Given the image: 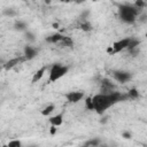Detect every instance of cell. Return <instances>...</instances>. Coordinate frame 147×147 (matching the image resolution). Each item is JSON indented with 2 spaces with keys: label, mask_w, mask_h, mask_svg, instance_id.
Wrapping results in <instances>:
<instances>
[{
  "label": "cell",
  "mask_w": 147,
  "mask_h": 147,
  "mask_svg": "<svg viewBox=\"0 0 147 147\" xmlns=\"http://www.w3.org/2000/svg\"><path fill=\"white\" fill-rule=\"evenodd\" d=\"M101 142L98 138H93V139H90L88 141L85 142V146H99Z\"/></svg>",
  "instance_id": "20"
},
{
  "label": "cell",
  "mask_w": 147,
  "mask_h": 147,
  "mask_svg": "<svg viewBox=\"0 0 147 147\" xmlns=\"http://www.w3.org/2000/svg\"><path fill=\"white\" fill-rule=\"evenodd\" d=\"M91 98H92V102H93V110L99 115H102L108 108L113 107L114 105L129 99L127 94H124L122 92H117L114 90L109 91V92L98 93Z\"/></svg>",
  "instance_id": "1"
},
{
  "label": "cell",
  "mask_w": 147,
  "mask_h": 147,
  "mask_svg": "<svg viewBox=\"0 0 147 147\" xmlns=\"http://www.w3.org/2000/svg\"><path fill=\"white\" fill-rule=\"evenodd\" d=\"M123 137H124L125 139H130V138H131V133H129V132H124V133H123Z\"/></svg>",
  "instance_id": "23"
},
{
  "label": "cell",
  "mask_w": 147,
  "mask_h": 147,
  "mask_svg": "<svg viewBox=\"0 0 147 147\" xmlns=\"http://www.w3.org/2000/svg\"><path fill=\"white\" fill-rule=\"evenodd\" d=\"M46 70H47V65H42L41 68H39V69L33 74L32 79H31V83H32V84L38 83V82L44 77V75L46 74Z\"/></svg>",
  "instance_id": "10"
},
{
  "label": "cell",
  "mask_w": 147,
  "mask_h": 147,
  "mask_svg": "<svg viewBox=\"0 0 147 147\" xmlns=\"http://www.w3.org/2000/svg\"><path fill=\"white\" fill-rule=\"evenodd\" d=\"M37 54H38V51H37L36 47L31 46L30 44H28V45L24 46V48H23V56H24L25 60L30 61V60L34 59L37 56Z\"/></svg>",
  "instance_id": "8"
},
{
  "label": "cell",
  "mask_w": 147,
  "mask_h": 147,
  "mask_svg": "<svg viewBox=\"0 0 147 147\" xmlns=\"http://www.w3.org/2000/svg\"><path fill=\"white\" fill-rule=\"evenodd\" d=\"M7 146H8V147H20V146H22V142H21V140H18V139H13V140L8 141Z\"/></svg>",
  "instance_id": "19"
},
{
  "label": "cell",
  "mask_w": 147,
  "mask_h": 147,
  "mask_svg": "<svg viewBox=\"0 0 147 147\" xmlns=\"http://www.w3.org/2000/svg\"><path fill=\"white\" fill-rule=\"evenodd\" d=\"M77 1H80L82 2V1H85V0H77Z\"/></svg>",
  "instance_id": "24"
},
{
  "label": "cell",
  "mask_w": 147,
  "mask_h": 147,
  "mask_svg": "<svg viewBox=\"0 0 147 147\" xmlns=\"http://www.w3.org/2000/svg\"><path fill=\"white\" fill-rule=\"evenodd\" d=\"M51 134H55L56 133V126H54V125H51Z\"/></svg>",
  "instance_id": "22"
},
{
  "label": "cell",
  "mask_w": 147,
  "mask_h": 147,
  "mask_svg": "<svg viewBox=\"0 0 147 147\" xmlns=\"http://www.w3.org/2000/svg\"><path fill=\"white\" fill-rule=\"evenodd\" d=\"M127 96L129 98H131V99H137L138 96H139V92H138V90L137 88H134V87H132V88H130L129 91H127Z\"/></svg>",
  "instance_id": "16"
},
{
  "label": "cell",
  "mask_w": 147,
  "mask_h": 147,
  "mask_svg": "<svg viewBox=\"0 0 147 147\" xmlns=\"http://www.w3.org/2000/svg\"><path fill=\"white\" fill-rule=\"evenodd\" d=\"M48 122H49L51 125H54V126H56V127L60 126V125H62V123H63V111L51 116V117L48 118Z\"/></svg>",
  "instance_id": "9"
},
{
  "label": "cell",
  "mask_w": 147,
  "mask_h": 147,
  "mask_svg": "<svg viewBox=\"0 0 147 147\" xmlns=\"http://www.w3.org/2000/svg\"><path fill=\"white\" fill-rule=\"evenodd\" d=\"M33 1H34V0H33Z\"/></svg>",
  "instance_id": "25"
},
{
  "label": "cell",
  "mask_w": 147,
  "mask_h": 147,
  "mask_svg": "<svg viewBox=\"0 0 147 147\" xmlns=\"http://www.w3.org/2000/svg\"><path fill=\"white\" fill-rule=\"evenodd\" d=\"M80 29H82L83 31H85V32H90V31H92V25L90 24L88 21H84V22L80 24Z\"/></svg>",
  "instance_id": "18"
},
{
  "label": "cell",
  "mask_w": 147,
  "mask_h": 147,
  "mask_svg": "<svg viewBox=\"0 0 147 147\" xmlns=\"http://www.w3.org/2000/svg\"><path fill=\"white\" fill-rule=\"evenodd\" d=\"M133 5H134V6H137L138 8H140V9H141V8H144V7H145V0H137V1H136Z\"/></svg>",
  "instance_id": "21"
},
{
  "label": "cell",
  "mask_w": 147,
  "mask_h": 147,
  "mask_svg": "<svg viewBox=\"0 0 147 147\" xmlns=\"http://www.w3.org/2000/svg\"><path fill=\"white\" fill-rule=\"evenodd\" d=\"M139 14H140V8H138L134 5H127V3L118 5L119 20L126 24H133Z\"/></svg>",
  "instance_id": "2"
},
{
  "label": "cell",
  "mask_w": 147,
  "mask_h": 147,
  "mask_svg": "<svg viewBox=\"0 0 147 147\" xmlns=\"http://www.w3.org/2000/svg\"><path fill=\"white\" fill-rule=\"evenodd\" d=\"M24 39L28 41V42H33L36 40V36L32 31H29V30H25L24 31Z\"/></svg>",
  "instance_id": "12"
},
{
  "label": "cell",
  "mask_w": 147,
  "mask_h": 147,
  "mask_svg": "<svg viewBox=\"0 0 147 147\" xmlns=\"http://www.w3.org/2000/svg\"><path fill=\"white\" fill-rule=\"evenodd\" d=\"M54 109H55L54 105H48V106H46V107L41 110V115H42V116H49V115L54 111Z\"/></svg>",
  "instance_id": "13"
},
{
  "label": "cell",
  "mask_w": 147,
  "mask_h": 147,
  "mask_svg": "<svg viewBox=\"0 0 147 147\" xmlns=\"http://www.w3.org/2000/svg\"><path fill=\"white\" fill-rule=\"evenodd\" d=\"M23 60H25V59H24V56H23V57H21V56L13 57V59H10V60H8V61L3 62V64H2V69H3V70H6V71H9V70L14 69L16 65H18Z\"/></svg>",
  "instance_id": "7"
},
{
  "label": "cell",
  "mask_w": 147,
  "mask_h": 147,
  "mask_svg": "<svg viewBox=\"0 0 147 147\" xmlns=\"http://www.w3.org/2000/svg\"><path fill=\"white\" fill-rule=\"evenodd\" d=\"M84 105H85V108L87 110H93V102H92V98L91 96H86L84 99Z\"/></svg>",
  "instance_id": "17"
},
{
  "label": "cell",
  "mask_w": 147,
  "mask_h": 147,
  "mask_svg": "<svg viewBox=\"0 0 147 147\" xmlns=\"http://www.w3.org/2000/svg\"><path fill=\"white\" fill-rule=\"evenodd\" d=\"M69 71V67L62 63H54L49 68L48 72V82L49 83H55L62 77H64Z\"/></svg>",
  "instance_id": "3"
},
{
  "label": "cell",
  "mask_w": 147,
  "mask_h": 147,
  "mask_svg": "<svg viewBox=\"0 0 147 147\" xmlns=\"http://www.w3.org/2000/svg\"><path fill=\"white\" fill-rule=\"evenodd\" d=\"M64 37H65V36H63L62 33L56 32V33H53V34L46 37V41L49 42V44H60V42L63 40Z\"/></svg>",
  "instance_id": "11"
},
{
  "label": "cell",
  "mask_w": 147,
  "mask_h": 147,
  "mask_svg": "<svg viewBox=\"0 0 147 147\" xmlns=\"http://www.w3.org/2000/svg\"><path fill=\"white\" fill-rule=\"evenodd\" d=\"M130 39H131V37H126V38H122V39L115 41L111 45V55H115V54L121 53L122 51L126 49V47L130 42Z\"/></svg>",
  "instance_id": "4"
},
{
  "label": "cell",
  "mask_w": 147,
  "mask_h": 147,
  "mask_svg": "<svg viewBox=\"0 0 147 147\" xmlns=\"http://www.w3.org/2000/svg\"><path fill=\"white\" fill-rule=\"evenodd\" d=\"M14 28H15V30H18V31H25V30H28V26H26L25 22H23V21H17L14 24Z\"/></svg>",
  "instance_id": "14"
},
{
  "label": "cell",
  "mask_w": 147,
  "mask_h": 147,
  "mask_svg": "<svg viewBox=\"0 0 147 147\" xmlns=\"http://www.w3.org/2000/svg\"><path fill=\"white\" fill-rule=\"evenodd\" d=\"M113 77H114L117 82L124 84V83H126V82H129V80L131 79V74H130L129 71L115 70V71H113Z\"/></svg>",
  "instance_id": "6"
},
{
  "label": "cell",
  "mask_w": 147,
  "mask_h": 147,
  "mask_svg": "<svg viewBox=\"0 0 147 147\" xmlns=\"http://www.w3.org/2000/svg\"><path fill=\"white\" fill-rule=\"evenodd\" d=\"M2 14L5 16H7V17H15L17 15V11L15 9H13V8H6V9H3Z\"/></svg>",
  "instance_id": "15"
},
{
  "label": "cell",
  "mask_w": 147,
  "mask_h": 147,
  "mask_svg": "<svg viewBox=\"0 0 147 147\" xmlns=\"http://www.w3.org/2000/svg\"><path fill=\"white\" fill-rule=\"evenodd\" d=\"M85 92L83 91H70L64 94V98L69 103H78L82 99H84Z\"/></svg>",
  "instance_id": "5"
}]
</instances>
